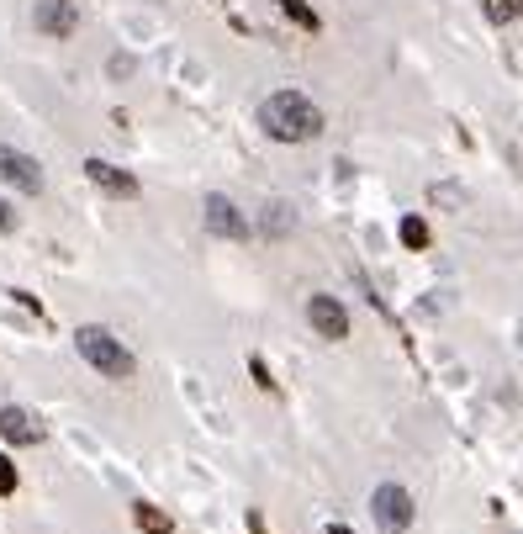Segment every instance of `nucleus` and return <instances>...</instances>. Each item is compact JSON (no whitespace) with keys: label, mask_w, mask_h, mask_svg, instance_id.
<instances>
[{"label":"nucleus","mask_w":523,"mask_h":534,"mask_svg":"<svg viewBox=\"0 0 523 534\" xmlns=\"http://www.w3.org/2000/svg\"><path fill=\"white\" fill-rule=\"evenodd\" d=\"M259 127H265V138H276V143H312V138H323V106L302 91H276L259 101Z\"/></svg>","instance_id":"obj_1"},{"label":"nucleus","mask_w":523,"mask_h":534,"mask_svg":"<svg viewBox=\"0 0 523 534\" xmlns=\"http://www.w3.org/2000/svg\"><path fill=\"white\" fill-rule=\"evenodd\" d=\"M74 349H80V360L101 371L106 381H132L138 376V360H132V349L111 334V328H101V323H85L80 334H74Z\"/></svg>","instance_id":"obj_2"},{"label":"nucleus","mask_w":523,"mask_h":534,"mask_svg":"<svg viewBox=\"0 0 523 534\" xmlns=\"http://www.w3.org/2000/svg\"><path fill=\"white\" fill-rule=\"evenodd\" d=\"M412 492L397 487V481H381L375 492H370V519H375V529L381 534H407L412 529Z\"/></svg>","instance_id":"obj_3"},{"label":"nucleus","mask_w":523,"mask_h":534,"mask_svg":"<svg viewBox=\"0 0 523 534\" xmlns=\"http://www.w3.org/2000/svg\"><path fill=\"white\" fill-rule=\"evenodd\" d=\"M201 222H207V233H212V238H233V244H244L248 233H254L248 218L228 201V196H222V190H212V196L201 201Z\"/></svg>","instance_id":"obj_4"},{"label":"nucleus","mask_w":523,"mask_h":534,"mask_svg":"<svg viewBox=\"0 0 523 534\" xmlns=\"http://www.w3.org/2000/svg\"><path fill=\"white\" fill-rule=\"evenodd\" d=\"M32 27L53 43H69L80 32V0H37L32 5Z\"/></svg>","instance_id":"obj_5"},{"label":"nucleus","mask_w":523,"mask_h":534,"mask_svg":"<svg viewBox=\"0 0 523 534\" xmlns=\"http://www.w3.org/2000/svg\"><path fill=\"white\" fill-rule=\"evenodd\" d=\"M0 180L16 186L22 196H43V186H48L43 164H37L32 154H22V149H11V143H0Z\"/></svg>","instance_id":"obj_6"},{"label":"nucleus","mask_w":523,"mask_h":534,"mask_svg":"<svg viewBox=\"0 0 523 534\" xmlns=\"http://www.w3.org/2000/svg\"><path fill=\"white\" fill-rule=\"evenodd\" d=\"M307 323L328 339V345H344V339H349V313H344L339 296H323V291L307 296Z\"/></svg>","instance_id":"obj_7"},{"label":"nucleus","mask_w":523,"mask_h":534,"mask_svg":"<svg viewBox=\"0 0 523 534\" xmlns=\"http://www.w3.org/2000/svg\"><path fill=\"white\" fill-rule=\"evenodd\" d=\"M85 180H91L95 190H106V196H122V201H132L138 196V175H127L122 164H111V159H85Z\"/></svg>","instance_id":"obj_8"},{"label":"nucleus","mask_w":523,"mask_h":534,"mask_svg":"<svg viewBox=\"0 0 523 534\" xmlns=\"http://www.w3.org/2000/svg\"><path fill=\"white\" fill-rule=\"evenodd\" d=\"M0 434H5V444H37L43 440V423L27 408H0Z\"/></svg>","instance_id":"obj_9"},{"label":"nucleus","mask_w":523,"mask_h":534,"mask_svg":"<svg viewBox=\"0 0 523 534\" xmlns=\"http://www.w3.org/2000/svg\"><path fill=\"white\" fill-rule=\"evenodd\" d=\"M259 233L265 238H291L296 233V207L291 201H265L259 207Z\"/></svg>","instance_id":"obj_10"},{"label":"nucleus","mask_w":523,"mask_h":534,"mask_svg":"<svg viewBox=\"0 0 523 534\" xmlns=\"http://www.w3.org/2000/svg\"><path fill=\"white\" fill-rule=\"evenodd\" d=\"M481 11H487L492 27H513V22H523V0H481Z\"/></svg>","instance_id":"obj_11"},{"label":"nucleus","mask_w":523,"mask_h":534,"mask_svg":"<svg viewBox=\"0 0 523 534\" xmlns=\"http://www.w3.org/2000/svg\"><path fill=\"white\" fill-rule=\"evenodd\" d=\"M132 524H138L143 534H169V529H175V524H169V513H159L154 503H138V508H132Z\"/></svg>","instance_id":"obj_12"},{"label":"nucleus","mask_w":523,"mask_h":534,"mask_svg":"<svg viewBox=\"0 0 523 534\" xmlns=\"http://www.w3.org/2000/svg\"><path fill=\"white\" fill-rule=\"evenodd\" d=\"M280 11H286V16H291L302 32H317V27H323V22H317V11H312L307 0H280Z\"/></svg>","instance_id":"obj_13"},{"label":"nucleus","mask_w":523,"mask_h":534,"mask_svg":"<svg viewBox=\"0 0 523 534\" xmlns=\"http://www.w3.org/2000/svg\"><path fill=\"white\" fill-rule=\"evenodd\" d=\"M402 244H407V249H429V222L423 218H402Z\"/></svg>","instance_id":"obj_14"},{"label":"nucleus","mask_w":523,"mask_h":534,"mask_svg":"<svg viewBox=\"0 0 523 534\" xmlns=\"http://www.w3.org/2000/svg\"><path fill=\"white\" fill-rule=\"evenodd\" d=\"M429 201H439V207H455V212H460V207H465V190L460 186H429Z\"/></svg>","instance_id":"obj_15"},{"label":"nucleus","mask_w":523,"mask_h":534,"mask_svg":"<svg viewBox=\"0 0 523 534\" xmlns=\"http://www.w3.org/2000/svg\"><path fill=\"white\" fill-rule=\"evenodd\" d=\"M16 492V466H11V455H0V498H11Z\"/></svg>","instance_id":"obj_16"},{"label":"nucleus","mask_w":523,"mask_h":534,"mask_svg":"<svg viewBox=\"0 0 523 534\" xmlns=\"http://www.w3.org/2000/svg\"><path fill=\"white\" fill-rule=\"evenodd\" d=\"M0 233H16V207L0 196Z\"/></svg>","instance_id":"obj_17"},{"label":"nucleus","mask_w":523,"mask_h":534,"mask_svg":"<svg viewBox=\"0 0 523 534\" xmlns=\"http://www.w3.org/2000/svg\"><path fill=\"white\" fill-rule=\"evenodd\" d=\"M248 371H254V381H259V386H265V392H270V386H276V381H270V371H265V360H259V354H254V360H248Z\"/></svg>","instance_id":"obj_18"},{"label":"nucleus","mask_w":523,"mask_h":534,"mask_svg":"<svg viewBox=\"0 0 523 534\" xmlns=\"http://www.w3.org/2000/svg\"><path fill=\"white\" fill-rule=\"evenodd\" d=\"M328 534H354V529H344V524H328Z\"/></svg>","instance_id":"obj_19"}]
</instances>
